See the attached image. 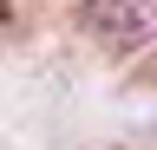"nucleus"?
<instances>
[{
	"mask_svg": "<svg viewBox=\"0 0 157 150\" xmlns=\"http://www.w3.org/2000/svg\"><path fill=\"white\" fill-rule=\"evenodd\" d=\"M78 26H85L105 52H137L157 33V20H151L144 0H78Z\"/></svg>",
	"mask_w": 157,
	"mask_h": 150,
	"instance_id": "1",
	"label": "nucleus"
}]
</instances>
